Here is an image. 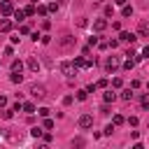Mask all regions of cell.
I'll return each instance as SVG.
<instances>
[{
  "instance_id": "9",
  "label": "cell",
  "mask_w": 149,
  "mask_h": 149,
  "mask_svg": "<svg viewBox=\"0 0 149 149\" xmlns=\"http://www.w3.org/2000/svg\"><path fill=\"white\" fill-rule=\"evenodd\" d=\"M105 28H107V21H105V19H95V21H93V30L100 33V30H105Z\"/></svg>"
},
{
  "instance_id": "4",
  "label": "cell",
  "mask_w": 149,
  "mask_h": 149,
  "mask_svg": "<svg viewBox=\"0 0 149 149\" xmlns=\"http://www.w3.org/2000/svg\"><path fill=\"white\" fill-rule=\"evenodd\" d=\"M93 126V116L91 114H81L79 116V128H91Z\"/></svg>"
},
{
  "instance_id": "33",
  "label": "cell",
  "mask_w": 149,
  "mask_h": 149,
  "mask_svg": "<svg viewBox=\"0 0 149 149\" xmlns=\"http://www.w3.org/2000/svg\"><path fill=\"white\" fill-rule=\"evenodd\" d=\"M72 100H74L72 95H65V98H63V105H72Z\"/></svg>"
},
{
  "instance_id": "42",
  "label": "cell",
  "mask_w": 149,
  "mask_h": 149,
  "mask_svg": "<svg viewBox=\"0 0 149 149\" xmlns=\"http://www.w3.org/2000/svg\"><path fill=\"white\" fill-rule=\"evenodd\" d=\"M114 2H116V5H121V7H123V5H126V2H128V0H114Z\"/></svg>"
},
{
  "instance_id": "20",
  "label": "cell",
  "mask_w": 149,
  "mask_h": 149,
  "mask_svg": "<svg viewBox=\"0 0 149 149\" xmlns=\"http://www.w3.org/2000/svg\"><path fill=\"white\" fill-rule=\"evenodd\" d=\"M49 112H51L49 107H40V109H37V114H40V116H49Z\"/></svg>"
},
{
  "instance_id": "27",
  "label": "cell",
  "mask_w": 149,
  "mask_h": 149,
  "mask_svg": "<svg viewBox=\"0 0 149 149\" xmlns=\"http://www.w3.org/2000/svg\"><path fill=\"white\" fill-rule=\"evenodd\" d=\"M133 65H135V61H133V58H128V61H126V63H123V68H126V70H130V68H133Z\"/></svg>"
},
{
  "instance_id": "31",
  "label": "cell",
  "mask_w": 149,
  "mask_h": 149,
  "mask_svg": "<svg viewBox=\"0 0 149 149\" xmlns=\"http://www.w3.org/2000/svg\"><path fill=\"white\" fill-rule=\"evenodd\" d=\"M72 144H74V147H84V140H81V137H74Z\"/></svg>"
},
{
  "instance_id": "39",
  "label": "cell",
  "mask_w": 149,
  "mask_h": 149,
  "mask_svg": "<svg viewBox=\"0 0 149 149\" xmlns=\"http://www.w3.org/2000/svg\"><path fill=\"white\" fill-rule=\"evenodd\" d=\"M128 126H137V116H130L128 119Z\"/></svg>"
},
{
  "instance_id": "12",
  "label": "cell",
  "mask_w": 149,
  "mask_h": 149,
  "mask_svg": "<svg viewBox=\"0 0 149 149\" xmlns=\"http://www.w3.org/2000/svg\"><path fill=\"white\" fill-rule=\"evenodd\" d=\"M0 30H2V33L12 30V21H9V19H0Z\"/></svg>"
},
{
  "instance_id": "6",
  "label": "cell",
  "mask_w": 149,
  "mask_h": 149,
  "mask_svg": "<svg viewBox=\"0 0 149 149\" xmlns=\"http://www.w3.org/2000/svg\"><path fill=\"white\" fill-rule=\"evenodd\" d=\"M137 35H140V37H149V21H140V26H137Z\"/></svg>"
},
{
  "instance_id": "25",
  "label": "cell",
  "mask_w": 149,
  "mask_h": 149,
  "mask_svg": "<svg viewBox=\"0 0 149 149\" xmlns=\"http://www.w3.org/2000/svg\"><path fill=\"white\" fill-rule=\"evenodd\" d=\"M44 128H47V130H49V128H54V121H51L49 116H44Z\"/></svg>"
},
{
  "instance_id": "2",
  "label": "cell",
  "mask_w": 149,
  "mask_h": 149,
  "mask_svg": "<svg viewBox=\"0 0 149 149\" xmlns=\"http://www.w3.org/2000/svg\"><path fill=\"white\" fill-rule=\"evenodd\" d=\"M30 95H33L35 100H44V98H47V88H44L42 84H30Z\"/></svg>"
},
{
  "instance_id": "8",
  "label": "cell",
  "mask_w": 149,
  "mask_h": 149,
  "mask_svg": "<svg viewBox=\"0 0 149 149\" xmlns=\"http://www.w3.org/2000/svg\"><path fill=\"white\" fill-rule=\"evenodd\" d=\"M77 68H91V61L88 58H84V56H74V61H72Z\"/></svg>"
},
{
  "instance_id": "7",
  "label": "cell",
  "mask_w": 149,
  "mask_h": 149,
  "mask_svg": "<svg viewBox=\"0 0 149 149\" xmlns=\"http://www.w3.org/2000/svg\"><path fill=\"white\" fill-rule=\"evenodd\" d=\"M119 40H121V42H128V44H133V42L137 40V35H133V33H128V30H123V33L119 35Z\"/></svg>"
},
{
  "instance_id": "30",
  "label": "cell",
  "mask_w": 149,
  "mask_h": 149,
  "mask_svg": "<svg viewBox=\"0 0 149 149\" xmlns=\"http://www.w3.org/2000/svg\"><path fill=\"white\" fill-rule=\"evenodd\" d=\"M30 135H33V137H40V135H42V128H33Z\"/></svg>"
},
{
  "instance_id": "14",
  "label": "cell",
  "mask_w": 149,
  "mask_h": 149,
  "mask_svg": "<svg viewBox=\"0 0 149 149\" xmlns=\"http://www.w3.org/2000/svg\"><path fill=\"white\" fill-rule=\"evenodd\" d=\"M86 95H88V91H86V88H79V91L74 93V98H77V100H86Z\"/></svg>"
},
{
  "instance_id": "29",
  "label": "cell",
  "mask_w": 149,
  "mask_h": 149,
  "mask_svg": "<svg viewBox=\"0 0 149 149\" xmlns=\"http://www.w3.org/2000/svg\"><path fill=\"white\" fill-rule=\"evenodd\" d=\"M12 114H14V109H5L2 112V119H12Z\"/></svg>"
},
{
  "instance_id": "41",
  "label": "cell",
  "mask_w": 149,
  "mask_h": 149,
  "mask_svg": "<svg viewBox=\"0 0 149 149\" xmlns=\"http://www.w3.org/2000/svg\"><path fill=\"white\" fill-rule=\"evenodd\" d=\"M0 107H7V98L5 95H0Z\"/></svg>"
},
{
  "instance_id": "19",
  "label": "cell",
  "mask_w": 149,
  "mask_h": 149,
  "mask_svg": "<svg viewBox=\"0 0 149 149\" xmlns=\"http://www.w3.org/2000/svg\"><path fill=\"white\" fill-rule=\"evenodd\" d=\"M140 105H142L144 109H149V95H142V98H140Z\"/></svg>"
},
{
  "instance_id": "13",
  "label": "cell",
  "mask_w": 149,
  "mask_h": 149,
  "mask_svg": "<svg viewBox=\"0 0 149 149\" xmlns=\"http://www.w3.org/2000/svg\"><path fill=\"white\" fill-rule=\"evenodd\" d=\"M74 42V37H70V35H63V40H61V47H70Z\"/></svg>"
},
{
  "instance_id": "10",
  "label": "cell",
  "mask_w": 149,
  "mask_h": 149,
  "mask_svg": "<svg viewBox=\"0 0 149 149\" xmlns=\"http://www.w3.org/2000/svg\"><path fill=\"white\" fill-rule=\"evenodd\" d=\"M28 70L37 72V70H40V61H37V58H28Z\"/></svg>"
},
{
  "instance_id": "21",
  "label": "cell",
  "mask_w": 149,
  "mask_h": 149,
  "mask_svg": "<svg viewBox=\"0 0 149 149\" xmlns=\"http://www.w3.org/2000/svg\"><path fill=\"white\" fill-rule=\"evenodd\" d=\"M123 121H126V119H123V116H121V114H114V126H121V123H123Z\"/></svg>"
},
{
  "instance_id": "37",
  "label": "cell",
  "mask_w": 149,
  "mask_h": 149,
  "mask_svg": "<svg viewBox=\"0 0 149 149\" xmlns=\"http://www.w3.org/2000/svg\"><path fill=\"white\" fill-rule=\"evenodd\" d=\"M107 44H109V47H112V49H116V47H119V40H109V42H107Z\"/></svg>"
},
{
  "instance_id": "24",
  "label": "cell",
  "mask_w": 149,
  "mask_h": 149,
  "mask_svg": "<svg viewBox=\"0 0 149 149\" xmlns=\"http://www.w3.org/2000/svg\"><path fill=\"white\" fill-rule=\"evenodd\" d=\"M21 68H23L21 61H14V63H12V70H19V72H21Z\"/></svg>"
},
{
  "instance_id": "11",
  "label": "cell",
  "mask_w": 149,
  "mask_h": 149,
  "mask_svg": "<svg viewBox=\"0 0 149 149\" xmlns=\"http://www.w3.org/2000/svg\"><path fill=\"white\" fill-rule=\"evenodd\" d=\"M9 79H12L14 84H21V81H23V74H21L19 70H12V77H9Z\"/></svg>"
},
{
  "instance_id": "32",
  "label": "cell",
  "mask_w": 149,
  "mask_h": 149,
  "mask_svg": "<svg viewBox=\"0 0 149 149\" xmlns=\"http://www.w3.org/2000/svg\"><path fill=\"white\" fill-rule=\"evenodd\" d=\"M112 14H114V9H112V5H107L105 7V16H112Z\"/></svg>"
},
{
  "instance_id": "34",
  "label": "cell",
  "mask_w": 149,
  "mask_h": 149,
  "mask_svg": "<svg viewBox=\"0 0 149 149\" xmlns=\"http://www.w3.org/2000/svg\"><path fill=\"white\" fill-rule=\"evenodd\" d=\"M112 133H114V123H109V126L105 128V135H112Z\"/></svg>"
},
{
  "instance_id": "17",
  "label": "cell",
  "mask_w": 149,
  "mask_h": 149,
  "mask_svg": "<svg viewBox=\"0 0 149 149\" xmlns=\"http://www.w3.org/2000/svg\"><path fill=\"white\" fill-rule=\"evenodd\" d=\"M23 16H26L23 9H14V19H16V21H23Z\"/></svg>"
},
{
  "instance_id": "3",
  "label": "cell",
  "mask_w": 149,
  "mask_h": 149,
  "mask_svg": "<svg viewBox=\"0 0 149 149\" xmlns=\"http://www.w3.org/2000/svg\"><path fill=\"white\" fill-rule=\"evenodd\" d=\"M105 68H107V72H114V70L119 68V58H116V56H109V58L105 61Z\"/></svg>"
},
{
  "instance_id": "16",
  "label": "cell",
  "mask_w": 149,
  "mask_h": 149,
  "mask_svg": "<svg viewBox=\"0 0 149 149\" xmlns=\"http://www.w3.org/2000/svg\"><path fill=\"white\" fill-rule=\"evenodd\" d=\"M121 100H126V102H128V100H133V88H126V91L121 93Z\"/></svg>"
},
{
  "instance_id": "23",
  "label": "cell",
  "mask_w": 149,
  "mask_h": 149,
  "mask_svg": "<svg viewBox=\"0 0 149 149\" xmlns=\"http://www.w3.org/2000/svg\"><path fill=\"white\" fill-rule=\"evenodd\" d=\"M121 14H123V16H130V14H133V7H128V5H123V12H121Z\"/></svg>"
},
{
  "instance_id": "40",
  "label": "cell",
  "mask_w": 149,
  "mask_h": 149,
  "mask_svg": "<svg viewBox=\"0 0 149 149\" xmlns=\"http://www.w3.org/2000/svg\"><path fill=\"white\" fill-rule=\"evenodd\" d=\"M142 58H149V47H144V49H142Z\"/></svg>"
},
{
  "instance_id": "35",
  "label": "cell",
  "mask_w": 149,
  "mask_h": 149,
  "mask_svg": "<svg viewBox=\"0 0 149 149\" xmlns=\"http://www.w3.org/2000/svg\"><path fill=\"white\" fill-rule=\"evenodd\" d=\"M47 9H49V12H58V5H56V2H51V5L47 7Z\"/></svg>"
},
{
  "instance_id": "26",
  "label": "cell",
  "mask_w": 149,
  "mask_h": 149,
  "mask_svg": "<svg viewBox=\"0 0 149 149\" xmlns=\"http://www.w3.org/2000/svg\"><path fill=\"white\" fill-rule=\"evenodd\" d=\"M23 12H26V14H28V16H33V14H35V7H33V5H28V7H26V9H23Z\"/></svg>"
},
{
  "instance_id": "28",
  "label": "cell",
  "mask_w": 149,
  "mask_h": 149,
  "mask_svg": "<svg viewBox=\"0 0 149 149\" xmlns=\"http://www.w3.org/2000/svg\"><path fill=\"white\" fill-rule=\"evenodd\" d=\"M121 84H123V81H121V77H116V79H112V86H114V88H119Z\"/></svg>"
},
{
  "instance_id": "1",
  "label": "cell",
  "mask_w": 149,
  "mask_h": 149,
  "mask_svg": "<svg viewBox=\"0 0 149 149\" xmlns=\"http://www.w3.org/2000/svg\"><path fill=\"white\" fill-rule=\"evenodd\" d=\"M61 72H63L68 79H72V77H77V65L70 63V61H65V63H61Z\"/></svg>"
},
{
  "instance_id": "5",
  "label": "cell",
  "mask_w": 149,
  "mask_h": 149,
  "mask_svg": "<svg viewBox=\"0 0 149 149\" xmlns=\"http://www.w3.org/2000/svg\"><path fill=\"white\" fill-rule=\"evenodd\" d=\"M0 12H2L5 16H7V14H14V5H12L9 0H2V2H0Z\"/></svg>"
},
{
  "instance_id": "22",
  "label": "cell",
  "mask_w": 149,
  "mask_h": 149,
  "mask_svg": "<svg viewBox=\"0 0 149 149\" xmlns=\"http://www.w3.org/2000/svg\"><path fill=\"white\" fill-rule=\"evenodd\" d=\"M35 14H40V16H44V14H47V7H42V5H40V7H35Z\"/></svg>"
},
{
  "instance_id": "15",
  "label": "cell",
  "mask_w": 149,
  "mask_h": 149,
  "mask_svg": "<svg viewBox=\"0 0 149 149\" xmlns=\"http://www.w3.org/2000/svg\"><path fill=\"white\" fill-rule=\"evenodd\" d=\"M102 98H105V102H114V100H116V93H114V91H107Z\"/></svg>"
},
{
  "instance_id": "38",
  "label": "cell",
  "mask_w": 149,
  "mask_h": 149,
  "mask_svg": "<svg viewBox=\"0 0 149 149\" xmlns=\"http://www.w3.org/2000/svg\"><path fill=\"white\" fill-rule=\"evenodd\" d=\"M95 86H98V88H105V86H107V79H100V81H98Z\"/></svg>"
},
{
  "instance_id": "36",
  "label": "cell",
  "mask_w": 149,
  "mask_h": 149,
  "mask_svg": "<svg viewBox=\"0 0 149 149\" xmlns=\"http://www.w3.org/2000/svg\"><path fill=\"white\" fill-rule=\"evenodd\" d=\"M40 40H42V44H49V42H51V37H49V35H42Z\"/></svg>"
},
{
  "instance_id": "18",
  "label": "cell",
  "mask_w": 149,
  "mask_h": 149,
  "mask_svg": "<svg viewBox=\"0 0 149 149\" xmlns=\"http://www.w3.org/2000/svg\"><path fill=\"white\" fill-rule=\"evenodd\" d=\"M23 112L33 114V112H35V105H33V102H23Z\"/></svg>"
}]
</instances>
